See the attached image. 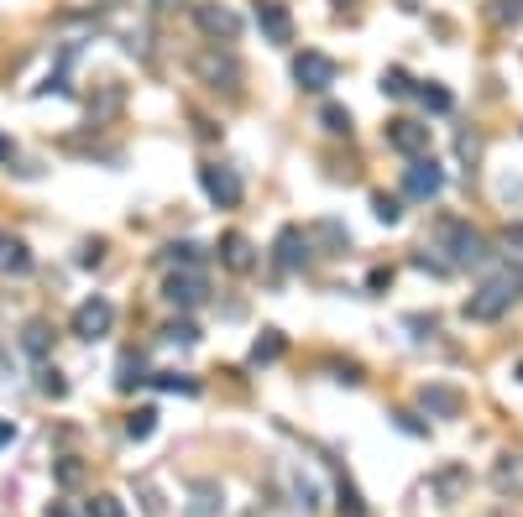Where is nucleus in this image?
<instances>
[{"mask_svg": "<svg viewBox=\"0 0 523 517\" xmlns=\"http://www.w3.org/2000/svg\"><path fill=\"white\" fill-rule=\"evenodd\" d=\"M518 298H523V267H503V272H492L482 288L466 298V319H482V324L503 319Z\"/></svg>", "mask_w": 523, "mask_h": 517, "instance_id": "obj_1", "label": "nucleus"}, {"mask_svg": "<svg viewBox=\"0 0 523 517\" xmlns=\"http://www.w3.org/2000/svg\"><path fill=\"white\" fill-rule=\"evenodd\" d=\"M440 246L450 251V267H482L487 262V241L476 235L471 225H461V220H445V230H440Z\"/></svg>", "mask_w": 523, "mask_h": 517, "instance_id": "obj_2", "label": "nucleus"}, {"mask_svg": "<svg viewBox=\"0 0 523 517\" xmlns=\"http://www.w3.org/2000/svg\"><path fill=\"white\" fill-rule=\"evenodd\" d=\"M440 188H445V173H440L435 157H414V162L403 168V194H408V199L429 204V199H440Z\"/></svg>", "mask_w": 523, "mask_h": 517, "instance_id": "obj_3", "label": "nucleus"}, {"mask_svg": "<svg viewBox=\"0 0 523 517\" xmlns=\"http://www.w3.org/2000/svg\"><path fill=\"white\" fill-rule=\"evenodd\" d=\"M199 183H204V194H210L220 209H236V204H241V173L225 168V162H204V168H199Z\"/></svg>", "mask_w": 523, "mask_h": 517, "instance_id": "obj_4", "label": "nucleus"}, {"mask_svg": "<svg viewBox=\"0 0 523 517\" xmlns=\"http://www.w3.org/2000/svg\"><path fill=\"white\" fill-rule=\"evenodd\" d=\"M110 324H116L110 298H84L79 309H74V335H79V340H105Z\"/></svg>", "mask_w": 523, "mask_h": 517, "instance_id": "obj_5", "label": "nucleus"}, {"mask_svg": "<svg viewBox=\"0 0 523 517\" xmlns=\"http://www.w3.org/2000/svg\"><path fill=\"white\" fill-rule=\"evenodd\" d=\"M194 21H199V32L215 37V42H236V32H241V16L231 6H215V0L194 6Z\"/></svg>", "mask_w": 523, "mask_h": 517, "instance_id": "obj_6", "label": "nucleus"}, {"mask_svg": "<svg viewBox=\"0 0 523 517\" xmlns=\"http://www.w3.org/2000/svg\"><path fill=\"white\" fill-rule=\"evenodd\" d=\"M293 79H299L304 89H330L335 84V58H325V53H299L293 58Z\"/></svg>", "mask_w": 523, "mask_h": 517, "instance_id": "obj_7", "label": "nucleus"}, {"mask_svg": "<svg viewBox=\"0 0 523 517\" xmlns=\"http://www.w3.org/2000/svg\"><path fill=\"white\" fill-rule=\"evenodd\" d=\"M194 68H199V79L210 84V89H236L241 84V63L231 53H204Z\"/></svg>", "mask_w": 523, "mask_h": 517, "instance_id": "obj_8", "label": "nucleus"}, {"mask_svg": "<svg viewBox=\"0 0 523 517\" xmlns=\"http://www.w3.org/2000/svg\"><path fill=\"white\" fill-rule=\"evenodd\" d=\"M388 147L403 157H424L429 152V126L419 121H388Z\"/></svg>", "mask_w": 523, "mask_h": 517, "instance_id": "obj_9", "label": "nucleus"}, {"mask_svg": "<svg viewBox=\"0 0 523 517\" xmlns=\"http://www.w3.org/2000/svg\"><path fill=\"white\" fill-rule=\"evenodd\" d=\"M257 27L267 42H293V16L278 6V0H257Z\"/></svg>", "mask_w": 523, "mask_h": 517, "instance_id": "obj_10", "label": "nucleus"}, {"mask_svg": "<svg viewBox=\"0 0 523 517\" xmlns=\"http://www.w3.org/2000/svg\"><path fill=\"white\" fill-rule=\"evenodd\" d=\"M309 262V235L299 230V225H288L283 235H278V267L283 272H299Z\"/></svg>", "mask_w": 523, "mask_h": 517, "instance_id": "obj_11", "label": "nucleus"}, {"mask_svg": "<svg viewBox=\"0 0 523 517\" xmlns=\"http://www.w3.org/2000/svg\"><path fill=\"white\" fill-rule=\"evenodd\" d=\"M220 262L231 272H252L257 267V251H252V241H246L241 230H231V235H220Z\"/></svg>", "mask_w": 523, "mask_h": 517, "instance_id": "obj_12", "label": "nucleus"}, {"mask_svg": "<svg viewBox=\"0 0 523 517\" xmlns=\"http://www.w3.org/2000/svg\"><path fill=\"white\" fill-rule=\"evenodd\" d=\"M163 298L173 303V309H194V303L204 298V282H199L194 272H173V277L163 282Z\"/></svg>", "mask_w": 523, "mask_h": 517, "instance_id": "obj_13", "label": "nucleus"}, {"mask_svg": "<svg viewBox=\"0 0 523 517\" xmlns=\"http://www.w3.org/2000/svg\"><path fill=\"white\" fill-rule=\"evenodd\" d=\"M492 486L503 491V497H523V455H497Z\"/></svg>", "mask_w": 523, "mask_h": 517, "instance_id": "obj_14", "label": "nucleus"}, {"mask_svg": "<svg viewBox=\"0 0 523 517\" xmlns=\"http://www.w3.org/2000/svg\"><path fill=\"white\" fill-rule=\"evenodd\" d=\"M0 272L27 277V272H32V256H27V246H21V241H6V246H0Z\"/></svg>", "mask_w": 523, "mask_h": 517, "instance_id": "obj_15", "label": "nucleus"}, {"mask_svg": "<svg viewBox=\"0 0 523 517\" xmlns=\"http://www.w3.org/2000/svg\"><path fill=\"white\" fill-rule=\"evenodd\" d=\"M147 382L157 392H199V382H194V376H184V371H157V376H147Z\"/></svg>", "mask_w": 523, "mask_h": 517, "instance_id": "obj_16", "label": "nucleus"}, {"mask_svg": "<svg viewBox=\"0 0 523 517\" xmlns=\"http://www.w3.org/2000/svg\"><path fill=\"white\" fill-rule=\"evenodd\" d=\"M320 121H325L330 136H351V110H346V105H325V110H320Z\"/></svg>", "mask_w": 523, "mask_h": 517, "instance_id": "obj_17", "label": "nucleus"}, {"mask_svg": "<svg viewBox=\"0 0 523 517\" xmlns=\"http://www.w3.org/2000/svg\"><path fill=\"white\" fill-rule=\"evenodd\" d=\"M424 408H435V413H445V418H450V413L461 408V397L450 392V387H429V392H424Z\"/></svg>", "mask_w": 523, "mask_h": 517, "instance_id": "obj_18", "label": "nucleus"}, {"mask_svg": "<svg viewBox=\"0 0 523 517\" xmlns=\"http://www.w3.org/2000/svg\"><path fill=\"white\" fill-rule=\"evenodd\" d=\"M152 429H157V413H152V408H136V413L126 418V434H131V439H152Z\"/></svg>", "mask_w": 523, "mask_h": 517, "instance_id": "obj_19", "label": "nucleus"}, {"mask_svg": "<svg viewBox=\"0 0 523 517\" xmlns=\"http://www.w3.org/2000/svg\"><path fill=\"white\" fill-rule=\"evenodd\" d=\"M382 89H388V94H393V100H408V94H414L419 84H414V79H408V74H403V68H388V74H382Z\"/></svg>", "mask_w": 523, "mask_h": 517, "instance_id": "obj_20", "label": "nucleus"}, {"mask_svg": "<svg viewBox=\"0 0 523 517\" xmlns=\"http://www.w3.org/2000/svg\"><path fill=\"white\" fill-rule=\"evenodd\" d=\"M84 517H126V507H121L116 497H89Z\"/></svg>", "mask_w": 523, "mask_h": 517, "instance_id": "obj_21", "label": "nucleus"}, {"mask_svg": "<svg viewBox=\"0 0 523 517\" xmlns=\"http://www.w3.org/2000/svg\"><path fill=\"white\" fill-rule=\"evenodd\" d=\"M414 94H419L429 110H450V89H440V84H419Z\"/></svg>", "mask_w": 523, "mask_h": 517, "instance_id": "obj_22", "label": "nucleus"}, {"mask_svg": "<svg viewBox=\"0 0 523 517\" xmlns=\"http://www.w3.org/2000/svg\"><path fill=\"white\" fill-rule=\"evenodd\" d=\"M21 345H27V356H42V350H48V324H27Z\"/></svg>", "mask_w": 523, "mask_h": 517, "instance_id": "obj_23", "label": "nucleus"}, {"mask_svg": "<svg viewBox=\"0 0 523 517\" xmlns=\"http://www.w3.org/2000/svg\"><path fill=\"white\" fill-rule=\"evenodd\" d=\"M278 350H283V335H278V329H267V340H257L252 361H278Z\"/></svg>", "mask_w": 523, "mask_h": 517, "instance_id": "obj_24", "label": "nucleus"}, {"mask_svg": "<svg viewBox=\"0 0 523 517\" xmlns=\"http://www.w3.org/2000/svg\"><path fill=\"white\" fill-rule=\"evenodd\" d=\"M492 21H497V27H508V21H523V0H497V6H492Z\"/></svg>", "mask_w": 523, "mask_h": 517, "instance_id": "obj_25", "label": "nucleus"}, {"mask_svg": "<svg viewBox=\"0 0 523 517\" xmlns=\"http://www.w3.org/2000/svg\"><path fill=\"white\" fill-rule=\"evenodd\" d=\"M372 209H377V220H382V225H398V215H403L398 199H388V194H377V199H372Z\"/></svg>", "mask_w": 523, "mask_h": 517, "instance_id": "obj_26", "label": "nucleus"}, {"mask_svg": "<svg viewBox=\"0 0 523 517\" xmlns=\"http://www.w3.org/2000/svg\"><path fill=\"white\" fill-rule=\"evenodd\" d=\"M163 340H173V345H194V340H199V329H194V324H168V329H163Z\"/></svg>", "mask_w": 523, "mask_h": 517, "instance_id": "obj_27", "label": "nucleus"}, {"mask_svg": "<svg viewBox=\"0 0 523 517\" xmlns=\"http://www.w3.org/2000/svg\"><path fill=\"white\" fill-rule=\"evenodd\" d=\"M168 262H184V267L199 262V246H194V241H173V246H168Z\"/></svg>", "mask_w": 523, "mask_h": 517, "instance_id": "obj_28", "label": "nucleus"}, {"mask_svg": "<svg viewBox=\"0 0 523 517\" xmlns=\"http://www.w3.org/2000/svg\"><path fill=\"white\" fill-rule=\"evenodd\" d=\"M42 392H48V397H63V392H68V382H63L58 371H42Z\"/></svg>", "mask_w": 523, "mask_h": 517, "instance_id": "obj_29", "label": "nucleus"}, {"mask_svg": "<svg viewBox=\"0 0 523 517\" xmlns=\"http://www.w3.org/2000/svg\"><path fill=\"white\" fill-rule=\"evenodd\" d=\"M48 517H84V512H74L68 502H53V507H48Z\"/></svg>", "mask_w": 523, "mask_h": 517, "instance_id": "obj_30", "label": "nucleus"}, {"mask_svg": "<svg viewBox=\"0 0 523 517\" xmlns=\"http://www.w3.org/2000/svg\"><path fill=\"white\" fill-rule=\"evenodd\" d=\"M16 439V423H0V444H11Z\"/></svg>", "mask_w": 523, "mask_h": 517, "instance_id": "obj_31", "label": "nucleus"}, {"mask_svg": "<svg viewBox=\"0 0 523 517\" xmlns=\"http://www.w3.org/2000/svg\"><path fill=\"white\" fill-rule=\"evenodd\" d=\"M0 157H6V162H11V141H0Z\"/></svg>", "mask_w": 523, "mask_h": 517, "instance_id": "obj_32", "label": "nucleus"}, {"mask_svg": "<svg viewBox=\"0 0 523 517\" xmlns=\"http://www.w3.org/2000/svg\"><path fill=\"white\" fill-rule=\"evenodd\" d=\"M152 6H178V0H152Z\"/></svg>", "mask_w": 523, "mask_h": 517, "instance_id": "obj_33", "label": "nucleus"}, {"mask_svg": "<svg viewBox=\"0 0 523 517\" xmlns=\"http://www.w3.org/2000/svg\"><path fill=\"white\" fill-rule=\"evenodd\" d=\"M0 246H6V235H0Z\"/></svg>", "mask_w": 523, "mask_h": 517, "instance_id": "obj_34", "label": "nucleus"}, {"mask_svg": "<svg viewBox=\"0 0 523 517\" xmlns=\"http://www.w3.org/2000/svg\"><path fill=\"white\" fill-rule=\"evenodd\" d=\"M518 376H523V366H518Z\"/></svg>", "mask_w": 523, "mask_h": 517, "instance_id": "obj_35", "label": "nucleus"}]
</instances>
